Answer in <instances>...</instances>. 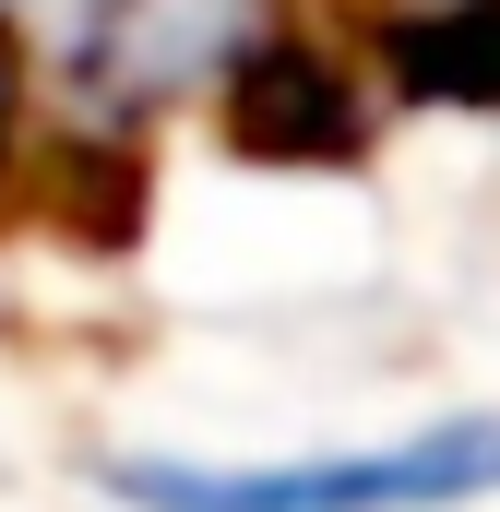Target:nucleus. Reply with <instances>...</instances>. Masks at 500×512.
<instances>
[{
    "mask_svg": "<svg viewBox=\"0 0 500 512\" xmlns=\"http://www.w3.org/2000/svg\"><path fill=\"white\" fill-rule=\"evenodd\" d=\"M120 512H465L500 501V405L429 417L405 441L358 453H286V465H179V453H120L96 465Z\"/></svg>",
    "mask_w": 500,
    "mask_h": 512,
    "instance_id": "nucleus-1",
    "label": "nucleus"
},
{
    "mask_svg": "<svg viewBox=\"0 0 500 512\" xmlns=\"http://www.w3.org/2000/svg\"><path fill=\"white\" fill-rule=\"evenodd\" d=\"M48 72L120 120H155L262 60V0H48Z\"/></svg>",
    "mask_w": 500,
    "mask_h": 512,
    "instance_id": "nucleus-2",
    "label": "nucleus"
}]
</instances>
